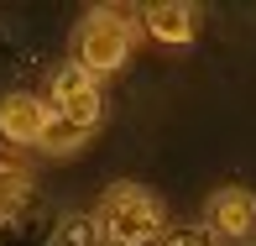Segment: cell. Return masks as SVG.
Segmentation results:
<instances>
[{
	"label": "cell",
	"instance_id": "cell-1",
	"mask_svg": "<svg viewBox=\"0 0 256 246\" xmlns=\"http://www.w3.org/2000/svg\"><path fill=\"white\" fill-rule=\"evenodd\" d=\"M100 241L104 246H162L168 241V209L146 183H110L100 194Z\"/></svg>",
	"mask_w": 256,
	"mask_h": 246
},
{
	"label": "cell",
	"instance_id": "cell-6",
	"mask_svg": "<svg viewBox=\"0 0 256 246\" xmlns=\"http://www.w3.org/2000/svg\"><path fill=\"white\" fill-rule=\"evenodd\" d=\"M136 21H142V37L162 42V48H188L199 37V11L188 0H152L136 11Z\"/></svg>",
	"mask_w": 256,
	"mask_h": 246
},
{
	"label": "cell",
	"instance_id": "cell-10",
	"mask_svg": "<svg viewBox=\"0 0 256 246\" xmlns=\"http://www.w3.org/2000/svg\"><path fill=\"white\" fill-rule=\"evenodd\" d=\"M214 236H209L204 225H183V230H168V246H209Z\"/></svg>",
	"mask_w": 256,
	"mask_h": 246
},
{
	"label": "cell",
	"instance_id": "cell-9",
	"mask_svg": "<svg viewBox=\"0 0 256 246\" xmlns=\"http://www.w3.org/2000/svg\"><path fill=\"white\" fill-rule=\"evenodd\" d=\"M63 246H100V220L94 215H68L63 220Z\"/></svg>",
	"mask_w": 256,
	"mask_h": 246
},
{
	"label": "cell",
	"instance_id": "cell-2",
	"mask_svg": "<svg viewBox=\"0 0 256 246\" xmlns=\"http://www.w3.org/2000/svg\"><path fill=\"white\" fill-rule=\"evenodd\" d=\"M142 42V21L126 6H89L84 21L74 27V63L89 74H120Z\"/></svg>",
	"mask_w": 256,
	"mask_h": 246
},
{
	"label": "cell",
	"instance_id": "cell-7",
	"mask_svg": "<svg viewBox=\"0 0 256 246\" xmlns=\"http://www.w3.org/2000/svg\"><path fill=\"white\" fill-rule=\"evenodd\" d=\"M32 204V173L21 162H0V225L21 220Z\"/></svg>",
	"mask_w": 256,
	"mask_h": 246
},
{
	"label": "cell",
	"instance_id": "cell-4",
	"mask_svg": "<svg viewBox=\"0 0 256 246\" xmlns=\"http://www.w3.org/2000/svg\"><path fill=\"white\" fill-rule=\"evenodd\" d=\"M204 230L214 241H251L256 236V194L246 183H220L204 199Z\"/></svg>",
	"mask_w": 256,
	"mask_h": 246
},
{
	"label": "cell",
	"instance_id": "cell-3",
	"mask_svg": "<svg viewBox=\"0 0 256 246\" xmlns=\"http://www.w3.org/2000/svg\"><path fill=\"white\" fill-rule=\"evenodd\" d=\"M48 105H52V115L84 126V131H94L104 121V89H100V79L89 74V68H78V63H63L52 74V100Z\"/></svg>",
	"mask_w": 256,
	"mask_h": 246
},
{
	"label": "cell",
	"instance_id": "cell-8",
	"mask_svg": "<svg viewBox=\"0 0 256 246\" xmlns=\"http://www.w3.org/2000/svg\"><path fill=\"white\" fill-rule=\"evenodd\" d=\"M89 136H94V131H84V126H74V121H63V115H52V126H48V136H42L37 152H48V157H74V152L89 147Z\"/></svg>",
	"mask_w": 256,
	"mask_h": 246
},
{
	"label": "cell",
	"instance_id": "cell-5",
	"mask_svg": "<svg viewBox=\"0 0 256 246\" xmlns=\"http://www.w3.org/2000/svg\"><path fill=\"white\" fill-rule=\"evenodd\" d=\"M48 126H52V105L48 100L26 95V89L0 95V142H6V147H21V152L42 147Z\"/></svg>",
	"mask_w": 256,
	"mask_h": 246
}]
</instances>
